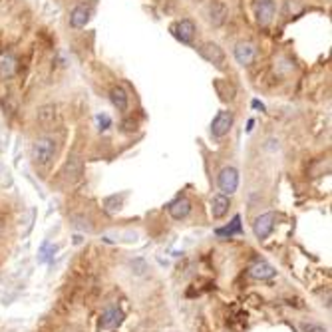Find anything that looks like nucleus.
Instances as JSON below:
<instances>
[{
  "label": "nucleus",
  "instance_id": "1",
  "mask_svg": "<svg viewBox=\"0 0 332 332\" xmlns=\"http://www.w3.org/2000/svg\"><path fill=\"white\" fill-rule=\"evenodd\" d=\"M56 155V139L54 137H38L34 143H32V161L36 165L46 167L52 163Z\"/></svg>",
  "mask_w": 332,
  "mask_h": 332
},
{
  "label": "nucleus",
  "instance_id": "2",
  "mask_svg": "<svg viewBox=\"0 0 332 332\" xmlns=\"http://www.w3.org/2000/svg\"><path fill=\"white\" fill-rule=\"evenodd\" d=\"M217 183H219V189L223 195H233L239 187V171L235 167H223L217 177Z\"/></svg>",
  "mask_w": 332,
  "mask_h": 332
},
{
  "label": "nucleus",
  "instance_id": "3",
  "mask_svg": "<svg viewBox=\"0 0 332 332\" xmlns=\"http://www.w3.org/2000/svg\"><path fill=\"white\" fill-rule=\"evenodd\" d=\"M171 32H173V36H175L181 44H193L195 34H197L195 22L189 20V18H183V20L175 22V24L171 26Z\"/></svg>",
  "mask_w": 332,
  "mask_h": 332
},
{
  "label": "nucleus",
  "instance_id": "4",
  "mask_svg": "<svg viewBox=\"0 0 332 332\" xmlns=\"http://www.w3.org/2000/svg\"><path fill=\"white\" fill-rule=\"evenodd\" d=\"M233 127V114L229 109H221L211 121V136L215 139H221L225 137Z\"/></svg>",
  "mask_w": 332,
  "mask_h": 332
},
{
  "label": "nucleus",
  "instance_id": "5",
  "mask_svg": "<svg viewBox=\"0 0 332 332\" xmlns=\"http://www.w3.org/2000/svg\"><path fill=\"white\" fill-rule=\"evenodd\" d=\"M199 54L209 62V64H213L215 68H219V70L225 68V52H223V48L219 44H215V42H205V44L199 48Z\"/></svg>",
  "mask_w": 332,
  "mask_h": 332
},
{
  "label": "nucleus",
  "instance_id": "6",
  "mask_svg": "<svg viewBox=\"0 0 332 332\" xmlns=\"http://www.w3.org/2000/svg\"><path fill=\"white\" fill-rule=\"evenodd\" d=\"M235 60L239 66H251L253 60L257 58V46L253 44V42H239V44L235 46Z\"/></svg>",
  "mask_w": 332,
  "mask_h": 332
},
{
  "label": "nucleus",
  "instance_id": "7",
  "mask_svg": "<svg viewBox=\"0 0 332 332\" xmlns=\"http://www.w3.org/2000/svg\"><path fill=\"white\" fill-rule=\"evenodd\" d=\"M274 12H276L274 0H259L255 4V16H257V22L261 26L271 24L272 18H274Z\"/></svg>",
  "mask_w": 332,
  "mask_h": 332
},
{
  "label": "nucleus",
  "instance_id": "8",
  "mask_svg": "<svg viewBox=\"0 0 332 332\" xmlns=\"http://www.w3.org/2000/svg\"><path fill=\"white\" fill-rule=\"evenodd\" d=\"M274 221H276L274 213H263L261 217L255 219V223H253V231H255L257 239H267V237L271 235L272 229H274Z\"/></svg>",
  "mask_w": 332,
  "mask_h": 332
},
{
  "label": "nucleus",
  "instance_id": "9",
  "mask_svg": "<svg viewBox=\"0 0 332 332\" xmlns=\"http://www.w3.org/2000/svg\"><path fill=\"white\" fill-rule=\"evenodd\" d=\"M169 215L173 217V219H177V221H181L185 219L189 213H191V201L187 199V197H179V199H175L173 203H169Z\"/></svg>",
  "mask_w": 332,
  "mask_h": 332
},
{
  "label": "nucleus",
  "instance_id": "10",
  "mask_svg": "<svg viewBox=\"0 0 332 332\" xmlns=\"http://www.w3.org/2000/svg\"><path fill=\"white\" fill-rule=\"evenodd\" d=\"M90 16L91 10L88 6H84V4L76 6L74 10L70 12V26L72 28H86V24L90 22Z\"/></svg>",
  "mask_w": 332,
  "mask_h": 332
},
{
  "label": "nucleus",
  "instance_id": "11",
  "mask_svg": "<svg viewBox=\"0 0 332 332\" xmlns=\"http://www.w3.org/2000/svg\"><path fill=\"white\" fill-rule=\"evenodd\" d=\"M121 322H123V312L118 308H106L100 318L102 328H118Z\"/></svg>",
  "mask_w": 332,
  "mask_h": 332
},
{
  "label": "nucleus",
  "instance_id": "12",
  "mask_svg": "<svg viewBox=\"0 0 332 332\" xmlns=\"http://www.w3.org/2000/svg\"><path fill=\"white\" fill-rule=\"evenodd\" d=\"M276 274V271L272 269L269 263H265V261H259L255 263L251 269H249V276H253V279H257V281H269Z\"/></svg>",
  "mask_w": 332,
  "mask_h": 332
},
{
  "label": "nucleus",
  "instance_id": "13",
  "mask_svg": "<svg viewBox=\"0 0 332 332\" xmlns=\"http://www.w3.org/2000/svg\"><path fill=\"white\" fill-rule=\"evenodd\" d=\"M36 120H38L40 125H44V127L54 125V121H56V106H54V104H44V106H40L36 109Z\"/></svg>",
  "mask_w": 332,
  "mask_h": 332
},
{
  "label": "nucleus",
  "instance_id": "14",
  "mask_svg": "<svg viewBox=\"0 0 332 332\" xmlns=\"http://www.w3.org/2000/svg\"><path fill=\"white\" fill-rule=\"evenodd\" d=\"M229 207H231V201L227 195H215L211 201V213L215 219H223L227 213H229Z\"/></svg>",
  "mask_w": 332,
  "mask_h": 332
},
{
  "label": "nucleus",
  "instance_id": "15",
  "mask_svg": "<svg viewBox=\"0 0 332 332\" xmlns=\"http://www.w3.org/2000/svg\"><path fill=\"white\" fill-rule=\"evenodd\" d=\"M109 100H112V104L118 107L120 112H125L127 106H130V96H127V91L123 90L121 86H114L109 90Z\"/></svg>",
  "mask_w": 332,
  "mask_h": 332
},
{
  "label": "nucleus",
  "instance_id": "16",
  "mask_svg": "<svg viewBox=\"0 0 332 332\" xmlns=\"http://www.w3.org/2000/svg\"><path fill=\"white\" fill-rule=\"evenodd\" d=\"M243 227H241V217L239 215H235L233 217V221H231V225L223 227V229H217L215 231V235L217 237H233V235H241Z\"/></svg>",
  "mask_w": 332,
  "mask_h": 332
},
{
  "label": "nucleus",
  "instance_id": "17",
  "mask_svg": "<svg viewBox=\"0 0 332 332\" xmlns=\"http://www.w3.org/2000/svg\"><path fill=\"white\" fill-rule=\"evenodd\" d=\"M227 16V6L225 2H221V0H217V2H213L211 4V22L213 26H219V24H223V20H225Z\"/></svg>",
  "mask_w": 332,
  "mask_h": 332
},
{
  "label": "nucleus",
  "instance_id": "18",
  "mask_svg": "<svg viewBox=\"0 0 332 332\" xmlns=\"http://www.w3.org/2000/svg\"><path fill=\"white\" fill-rule=\"evenodd\" d=\"M16 72V60L10 54H2L0 56V76L2 78H10Z\"/></svg>",
  "mask_w": 332,
  "mask_h": 332
},
{
  "label": "nucleus",
  "instance_id": "19",
  "mask_svg": "<svg viewBox=\"0 0 332 332\" xmlns=\"http://www.w3.org/2000/svg\"><path fill=\"white\" fill-rule=\"evenodd\" d=\"M66 173H70L68 177H78L82 175V161L78 157H72L68 163H66Z\"/></svg>",
  "mask_w": 332,
  "mask_h": 332
},
{
  "label": "nucleus",
  "instance_id": "20",
  "mask_svg": "<svg viewBox=\"0 0 332 332\" xmlns=\"http://www.w3.org/2000/svg\"><path fill=\"white\" fill-rule=\"evenodd\" d=\"M299 326L302 332H328V328H324L322 324H317V322H301Z\"/></svg>",
  "mask_w": 332,
  "mask_h": 332
},
{
  "label": "nucleus",
  "instance_id": "21",
  "mask_svg": "<svg viewBox=\"0 0 332 332\" xmlns=\"http://www.w3.org/2000/svg\"><path fill=\"white\" fill-rule=\"evenodd\" d=\"M98 125H100V130H102V132H104V130H107V127L112 125L109 116H106V114H100V116H98Z\"/></svg>",
  "mask_w": 332,
  "mask_h": 332
}]
</instances>
